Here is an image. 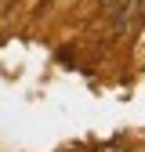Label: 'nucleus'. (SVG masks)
<instances>
[{
    "label": "nucleus",
    "mask_w": 145,
    "mask_h": 152,
    "mask_svg": "<svg viewBox=\"0 0 145 152\" xmlns=\"http://www.w3.org/2000/svg\"><path fill=\"white\" fill-rule=\"evenodd\" d=\"M134 7H138V11H141V15H145V0H134Z\"/></svg>",
    "instance_id": "f257e3e1"
},
{
    "label": "nucleus",
    "mask_w": 145,
    "mask_h": 152,
    "mask_svg": "<svg viewBox=\"0 0 145 152\" xmlns=\"http://www.w3.org/2000/svg\"><path fill=\"white\" fill-rule=\"evenodd\" d=\"M105 4H116V0H105Z\"/></svg>",
    "instance_id": "f03ea898"
}]
</instances>
